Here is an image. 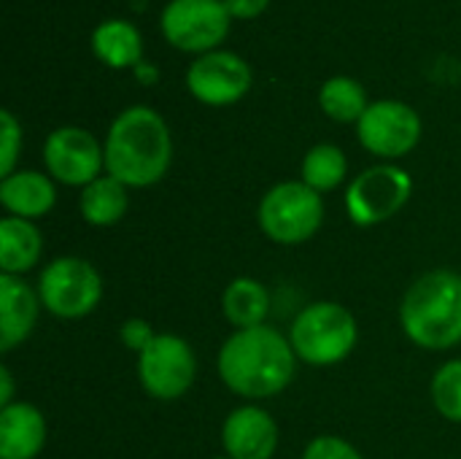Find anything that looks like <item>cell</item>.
Segmentation results:
<instances>
[{
    "label": "cell",
    "instance_id": "cell-25",
    "mask_svg": "<svg viewBox=\"0 0 461 459\" xmlns=\"http://www.w3.org/2000/svg\"><path fill=\"white\" fill-rule=\"evenodd\" d=\"M0 124H3V160H0V173L3 179L14 173V162L19 154V143H22V130L16 124V119L8 111H0Z\"/></svg>",
    "mask_w": 461,
    "mask_h": 459
},
{
    "label": "cell",
    "instance_id": "cell-29",
    "mask_svg": "<svg viewBox=\"0 0 461 459\" xmlns=\"http://www.w3.org/2000/svg\"><path fill=\"white\" fill-rule=\"evenodd\" d=\"M213 459H232V457H213Z\"/></svg>",
    "mask_w": 461,
    "mask_h": 459
},
{
    "label": "cell",
    "instance_id": "cell-4",
    "mask_svg": "<svg viewBox=\"0 0 461 459\" xmlns=\"http://www.w3.org/2000/svg\"><path fill=\"white\" fill-rule=\"evenodd\" d=\"M289 344L308 365H335L357 346V322L340 303H311L297 314Z\"/></svg>",
    "mask_w": 461,
    "mask_h": 459
},
{
    "label": "cell",
    "instance_id": "cell-10",
    "mask_svg": "<svg viewBox=\"0 0 461 459\" xmlns=\"http://www.w3.org/2000/svg\"><path fill=\"white\" fill-rule=\"evenodd\" d=\"M359 141L367 151L378 157H402L421 138L419 114L400 100H378L370 103L362 119L357 122Z\"/></svg>",
    "mask_w": 461,
    "mask_h": 459
},
{
    "label": "cell",
    "instance_id": "cell-2",
    "mask_svg": "<svg viewBox=\"0 0 461 459\" xmlns=\"http://www.w3.org/2000/svg\"><path fill=\"white\" fill-rule=\"evenodd\" d=\"M105 168L108 176L124 187L157 184L173 160V143L165 119L146 108L132 106L116 116L105 138Z\"/></svg>",
    "mask_w": 461,
    "mask_h": 459
},
{
    "label": "cell",
    "instance_id": "cell-8",
    "mask_svg": "<svg viewBox=\"0 0 461 459\" xmlns=\"http://www.w3.org/2000/svg\"><path fill=\"white\" fill-rule=\"evenodd\" d=\"M138 376L143 390L157 400H176L189 392L197 376V360L192 346L178 335H154V341L138 354Z\"/></svg>",
    "mask_w": 461,
    "mask_h": 459
},
{
    "label": "cell",
    "instance_id": "cell-9",
    "mask_svg": "<svg viewBox=\"0 0 461 459\" xmlns=\"http://www.w3.org/2000/svg\"><path fill=\"white\" fill-rule=\"evenodd\" d=\"M227 30L224 0H170L162 11L165 38L184 51H208L224 41Z\"/></svg>",
    "mask_w": 461,
    "mask_h": 459
},
{
    "label": "cell",
    "instance_id": "cell-16",
    "mask_svg": "<svg viewBox=\"0 0 461 459\" xmlns=\"http://www.w3.org/2000/svg\"><path fill=\"white\" fill-rule=\"evenodd\" d=\"M54 200H57L54 184L38 170L11 173L0 184V203L5 206L11 216H19V219L43 216L46 211H51Z\"/></svg>",
    "mask_w": 461,
    "mask_h": 459
},
{
    "label": "cell",
    "instance_id": "cell-27",
    "mask_svg": "<svg viewBox=\"0 0 461 459\" xmlns=\"http://www.w3.org/2000/svg\"><path fill=\"white\" fill-rule=\"evenodd\" d=\"M270 0H224L230 16H238V19H254L259 16L265 8H267Z\"/></svg>",
    "mask_w": 461,
    "mask_h": 459
},
{
    "label": "cell",
    "instance_id": "cell-21",
    "mask_svg": "<svg viewBox=\"0 0 461 459\" xmlns=\"http://www.w3.org/2000/svg\"><path fill=\"white\" fill-rule=\"evenodd\" d=\"M321 108L335 122H359L367 111V95L365 87L348 76H335L321 87Z\"/></svg>",
    "mask_w": 461,
    "mask_h": 459
},
{
    "label": "cell",
    "instance_id": "cell-26",
    "mask_svg": "<svg viewBox=\"0 0 461 459\" xmlns=\"http://www.w3.org/2000/svg\"><path fill=\"white\" fill-rule=\"evenodd\" d=\"M119 335H122V344H124L127 349L138 352V354L154 341V330H151V325H149L146 319H127V322L122 325Z\"/></svg>",
    "mask_w": 461,
    "mask_h": 459
},
{
    "label": "cell",
    "instance_id": "cell-13",
    "mask_svg": "<svg viewBox=\"0 0 461 459\" xmlns=\"http://www.w3.org/2000/svg\"><path fill=\"white\" fill-rule=\"evenodd\" d=\"M221 444L227 457L232 459H273L278 449V425L267 411L243 406L227 417Z\"/></svg>",
    "mask_w": 461,
    "mask_h": 459
},
{
    "label": "cell",
    "instance_id": "cell-6",
    "mask_svg": "<svg viewBox=\"0 0 461 459\" xmlns=\"http://www.w3.org/2000/svg\"><path fill=\"white\" fill-rule=\"evenodd\" d=\"M38 298L54 317L81 319L97 308L103 298V279L86 260L59 257L43 268L38 279Z\"/></svg>",
    "mask_w": 461,
    "mask_h": 459
},
{
    "label": "cell",
    "instance_id": "cell-14",
    "mask_svg": "<svg viewBox=\"0 0 461 459\" xmlns=\"http://www.w3.org/2000/svg\"><path fill=\"white\" fill-rule=\"evenodd\" d=\"M38 295L11 273H0V352L19 346L35 327Z\"/></svg>",
    "mask_w": 461,
    "mask_h": 459
},
{
    "label": "cell",
    "instance_id": "cell-3",
    "mask_svg": "<svg viewBox=\"0 0 461 459\" xmlns=\"http://www.w3.org/2000/svg\"><path fill=\"white\" fill-rule=\"evenodd\" d=\"M405 335L421 349H451L461 341V273H424L400 308Z\"/></svg>",
    "mask_w": 461,
    "mask_h": 459
},
{
    "label": "cell",
    "instance_id": "cell-5",
    "mask_svg": "<svg viewBox=\"0 0 461 459\" xmlns=\"http://www.w3.org/2000/svg\"><path fill=\"white\" fill-rule=\"evenodd\" d=\"M257 216L270 241L297 246L319 233L324 222V203L305 181H284L262 197Z\"/></svg>",
    "mask_w": 461,
    "mask_h": 459
},
{
    "label": "cell",
    "instance_id": "cell-28",
    "mask_svg": "<svg viewBox=\"0 0 461 459\" xmlns=\"http://www.w3.org/2000/svg\"><path fill=\"white\" fill-rule=\"evenodd\" d=\"M0 406H11V395H14V384H11V373L8 368H0Z\"/></svg>",
    "mask_w": 461,
    "mask_h": 459
},
{
    "label": "cell",
    "instance_id": "cell-20",
    "mask_svg": "<svg viewBox=\"0 0 461 459\" xmlns=\"http://www.w3.org/2000/svg\"><path fill=\"white\" fill-rule=\"evenodd\" d=\"M270 311V295L257 279H235L224 292V314L227 319L246 330L265 325V317Z\"/></svg>",
    "mask_w": 461,
    "mask_h": 459
},
{
    "label": "cell",
    "instance_id": "cell-7",
    "mask_svg": "<svg viewBox=\"0 0 461 459\" xmlns=\"http://www.w3.org/2000/svg\"><path fill=\"white\" fill-rule=\"evenodd\" d=\"M413 181L397 165H375L362 170L346 192V208L354 225L373 227L392 219L411 197Z\"/></svg>",
    "mask_w": 461,
    "mask_h": 459
},
{
    "label": "cell",
    "instance_id": "cell-24",
    "mask_svg": "<svg viewBox=\"0 0 461 459\" xmlns=\"http://www.w3.org/2000/svg\"><path fill=\"white\" fill-rule=\"evenodd\" d=\"M303 459H362L359 452L346 444L343 438H335V436H321V438H313L305 449Z\"/></svg>",
    "mask_w": 461,
    "mask_h": 459
},
{
    "label": "cell",
    "instance_id": "cell-12",
    "mask_svg": "<svg viewBox=\"0 0 461 459\" xmlns=\"http://www.w3.org/2000/svg\"><path fill=\"white\" fill-rule=\"evenodd\" d=\"M186 87L205 106H230L249 92L251 70L232 51H208L192 62Z\"/></svg>",
    "mask_w": 461,
    "mask_h": 459
},
{
    "label": "cell",
    "instance_id": "cell-11",
    "mask_svg": "<svg viewBox=\"0 0 461 459\" xmlns=\"http://www.w3.org/2000/svg\"><path fill=\"white\" fill-rule=\"evenodd\" d=\"M43 162L49 173L70 187H89L100 179V168L105 165V151L97 141L81 127H59L46 138Z\"/></svg>",
    "mask_w": 461,
    "mask_h": 459
},
{
    "label": "cell",
    "instance_id": "cell-18",
    "mask_svg": "<svg viewBox=\"0 0 461 459\" xmlns=\"http://www.w3.org/2000/svg\"><path fill=\"white\" fill-rule=\"evenodd\" d=\"M127 206H130L127 187L122 181H116L113 176L95 179L89 187H84L81 200H78L81 216L89 225H95V227H111V225H116L119 219H124Z\"/></svg>",
    "mask_w": 461,
    "mask_h": 459
},
{
    "label": "cell",
    "instance_id": "cell-15",
    "mask_svg": "<svg viewBox=\"0 0 461 459\" xmlns=\"http://www.w3.org/2000/svg\"><path fill=\"white\" fill-rule=\"evenodd\" d=\"M46 444V419L30 403H11L0 414V459H35Z\"/></svg>",
    "mask_w": 461,
    "mask_h": 459
},
{
    "label": "cell",
    "instance_id": "cell-19",
    "mask_svg": "<svg viewBox=\"0 0 461 459\" xmlns=\"http://www.w3.org/2000/svg\"><path fill=\"white\" fill-rule=\"evenodd\" d=\"M92 46L95 54L111 65V68H127V65H138L140 60V35L130 22L122 19H108L103 22L95 35H92Z\"/></svg>",
    "mask_w": 461,
    "mask_h": 459
},
{
    "label": "cell",
    "instance_id": "cell-22",
    "mask_svg": "<svg viewBox=\"0 0 461 459\" xmlns=\"http://www.w3.org/2000/svg\"><path fill=\"white\" fill-rule=\"evenodd\" d=\"M346 170H348L346 154L332 143L313 146L303 160V181L319 195L340 187V181L346 179Z\"/></svg>",
    "mask_w": 461,
    "mask_h": 459
},
{
    "label": "cell",
    "instance_id": "cell-17",
    "mask_svg": "<svg viewBox=\"0 0 461 459\" xmlns=\"http://www.w3.org/2000/svg\"><path fill=\"white\" fill-rule=\"evenodd\" d=\"M43 235L30 219L5 216L0 222V268L3 273L19 276L41 260Z\"/></svg>",
    "mask_w": 461,
    "mask_h": 459
},
{
    "label": "cell",
    "instance_id": "cell-23",
    "mask_svg": "<svg viewBox=\"0 0 461 459\" xmlns=\"http://www.w3.org/2000/svg\"><path fill=\"white\" fill-rule=\"evenodd\" d=\"M432 403L448 422H461V360L446 363L435 373Z\"/></svg>",
    "mask_w": 461,
    "mask_h": 459
},
{
    "label": "cell",
    "instance_id": "cell-1",
    "mask_svg": "<svg viewBox=\"0 0 461 459\" xmlns=\"http://www.w3.org/2000/svg\"><path fill=\"white\" fill-rule=\"evenodd\" d=\"M297 354L273 327H246L227 338L219 352V376L240 398L262 400L284 392L294 376Z\"/></svg>",
    "mask_w": 461,
    "mask_h": 459
}]
</instances>
